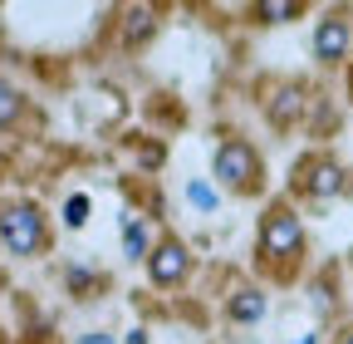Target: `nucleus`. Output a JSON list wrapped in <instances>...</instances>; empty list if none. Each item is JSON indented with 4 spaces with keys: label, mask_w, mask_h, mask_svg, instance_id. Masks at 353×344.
Masks as SVG:
<instances>
[{
    "label": "nucleus",
    "mask_w": 353,
    "mask_h": 344,
    "mask_svg": "<svg viewBox=\"0 0 353 344\" xmlns=\"http://www.w3.org/2000/svg\"><path fill=\"white\" fill-rule=\"evenodd\" d=\"M255 251H260V266H270L280 280L294 276L299 256H304V222L294 217V207H290V202H270V207H265Z\"/></svg>",
    "instance_id": "obj_1"
},
{
    "label": "nucleus",
    "mask_w": 353,
    "mask_h": 344,
    "mask_svg": "<svg viewBox=\"0 0 353 344\" xmlns=\"http://www.w3.org/2000/svg\"><path fill=\"white\" fill-rule=\"evenodd\" d=\"M0 241H6L10 256L34 261V256L50 251V222H44V211L34 202H10V207H0Z\"/></svg>",
    "instance_id": "obj_2"
},
{
    "label": "nucleus",
    "mask_w": 353,
    "mask_h": 344,
    "mask_svg": "<svg viewBox=\"0 0 353 344\" xmlns=\"http://www.w3.org/2000/svg\"><path fill=\"white\" fill-rule=\"evenodd\" d=\"M260 178H265V167H260V153L245 143V138H226L216 148V182L236 192V197H255L260 192Z\"/></svg>",
    "instance_id": "obj_3"
},
{
    "label": "nucleus",
    "mask_w": 353,
    "mask_h": 344,
    "mask_svg": "<svg viewBox=\"0 0 353 344\" xmlns=\"http://www.w3.org/2000/svg\"><path fill=\"white\" fill-rule=\"evenodd\" d=\"M343 187H348V178H343V167H339L329 153H314V157H304V162L294 167V192L314 197V202H329V197H339Z\"/></svg>",
    "instance_id": "obj_4"
},
{
    "label": "nucleus",
    "mask_w": 353,
    "mask_h": 344,
    "mask_svg": "<svg viewBox=\"0 0 353 344\" xmlns=\"http://www.w3.org/2000/svg\"><path fill=\"white\" fill-rule=\"evenodd\" d=\"M148 276H152V285H162V290H172V285H182L187 276H192V256H187V246L176 241V236H162L148 256Z\"/></svg>",
    "instance_id": "obj_5"
},
{
    "label": "nucleus",
    "mask_w": 353,
    "mask_h": 344,
    "mask_svg": "<svg viewBox=\"0 0 353 344\" xmlns=\"http://www.w3.org/2000/svg\"><path fill=\"white\" fill-rule=\"evenodd\" d=\"M348 39H353V25H348V15H324L319 20V30H314V59L324 64V69H334V64H343L348 59Z\"/></svg>",
    "instance_id": "obj_6"
},
{
    "label": "nucleus",
    "mask_w": 353,
    "mask_h": 344,
    "mask_svg": "<svg viewBox=\"0 0 353 344\" xmlns=\"http://www.w3.org/2000/svg\"><path fill=\"white\" fill-rule=\"evenodd\" d=\"M226 315H231L236 325H255V320L265 315V290H255V285L236 290V295L226 300Z\"/></svg>",
    "instance_id": "obj_7"
},
{
    "label": "nucleus",
    "mask_w": 353,
    "mask_h": 344,
    "mask_svg": "<svg viewBox=\"0 0 353 344\" xmlns=\"http://www.w3.org/2000/svg\"><path fill=\"white\" fill-rule=\"evenodd\" d=\"M20 113H25V94L15 89V84H10L6 74H0V133L20 123Z\"/></svg>",
    "instance_id": "obj_8"
},
{
    "label": "nucleus",
    "mask_w": 353,
    "mask_h": 344,
    "mask_svg": "<svg viewBox=\"0 0 353 344\" xmlns=\"http://www.w3.org/2000/svg\"><path fill=\"white\" fill-rule=\"evenodd\" d=\"M255 15L265 20V25H285V20H294V15H304V6H294V0H285V6H255Z\"/></svg>",
    "instance_id": "obj_9"
},
{
    "label": "nucleus",
    "mask_w": 353,
    "mask_h": 344,
    "mask_svg": "<svg viewBox=\"0 0 353 344\" xmlns=\"http://www.w3.org/2000/svg\"><path fill=\"white\" fill-rule=\"evenodd\" d=\"M64 222H69V227H83V222H88V197H74V202L64 207Z\"/></svg>",
    "instance_id": "obj_10"
},
{
    "label": "nucleus",
    "mask_w": 353,
    "mask_h": 344,
    "mask_svg": "<svg viewBox=\"0 0 353 344\" xmlns=\"http://www.w3.org/2000/svg\"><path fill=\"white\" fill-rule=\"evenodd\" d=\"M128 256L143 261V222H128Z\"/></svg>",
    "instance_id": "obj_11"
},
{
    "label": "nucleus",
    "mask_w": 353,
    "mask_h": 344,
    "mask_svg": "<svg viewBox=\"0 0 353 344\" xmlns=\"http://www.w3.org/2000/svg\"><path fill=\"white\" fill-rule=\"evenodd\" d=\"M187 197H192L196 207H216V192H211V187H201V182H192V187H187Z\"/></svg>",
    "instance_id": "obj_12"
},
{
    "label": "nucleus",
    "mask_w": 353,
    "mask_h": 344,
    "mask_svg": "<svg viewBox=\"0 0 353 344\" xmlns=\"http://www.w3.org/2000/svg\"><path fill=\"white\" fill-rule=\"evenodd\" d=\"M143 35H152V15L148 10H132V39H143Z\"/></svg>",
    "instance_id": "obj_13"
},
{
    "label": "nucleus",
    "mask_w": 353,
    "mask_h": 344,
    "mask_svg": "<svg viewBox=\"0 0 353 344\" xmlns=\"http://www.w3.org/2000/svg\"><path fill=\"white\" fill-rule=\"evenodd\" d=\"M79 344H113V339H108V334H83Z\"/></svg>",
    "instance_id": "obj_14"
},
{
    "label": "nucleus",
    "mask_w": 353,
    "mask_h": 344,
    "mask_svg": "<svg viewBox=\"0 0 353 344\" xmlns=\"http://www.w3.org/2000/svg\"><path fill=\"white\" fill-rule=\"evenodd\" d=\"M339 344H353V325H348V329H343V334H339Z\"/></svg>",
    "instance_id": "obj_15"
},
{
    "label": "nucleus",
    "mask_w": 353,
    "mask_h": 344,
    "mask_svg": "<svg viewBox=\"0 0 353 344\" xmlns=\"http://www.w3.org/2000/svg\"><path fill=\"white\" fill-rule=\"evenodd\" d=\"M348 99H353V64H348Z\"/></svg>",
    "instance_id": "obj_16"
},
{
    "label": "nucleus",
    "mask_w": 353,
    "mask_h": 344,
    "mask_svg": "<svg viewBox=\"0 0 353 344\" xmlns=\"http://www.w3.org/2000/svg\"><path fill=\"white\" fill-rule=\"evenodd\" d=\"M0 344H6V329H0Z\"/></svg>",
    "instance_id": "obj_17"
}]
</instances>
